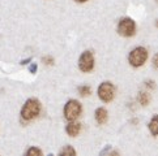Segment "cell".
<instances>
[{"label": "cell", "mask_w": 158, "mask_h": 156, "mask_svg": "<svg viewBox=\"0 0 158 156\" xmlns=\"http://www.w3.org/2000/svg\"><path fill=\"white\" fill-rule=\"evenodd\" d=\"M78 92H80L81 96H86V95H90V91H92V88H90L88 85H82V86H78Z\"/></svg>", "instance_id": "obj_11"}, {"label": "cell", "mask_w": 158, "mask_h": 156, "mask_svg": "<svg viewBox=\"0 0 158 156\" xmlns=\"http://www.w3.org/2000/svg\"><path fill=\"white\" fill-rule=\"evenodd\" d=\"M29 72H30V73H35V72H37V64H35V63H33V64L30 65Z\"/></svg>", "instance_id": "obj_17"}, {"label": "cell", "mask_w": 158, "mask_h": 156, "mask_svg": "<svg viewBox=\"0 0 158 156\" xmlns=\"http://www.w3.org/2000/svg\"><path fill=\"white\" fill-rule=\"evenodd\" d=\"M137 100H139V103L141 105H148L149 102H150V96H149V94L146 92V91H140L139 92V95H137Z\"/></svg>", "instance_id": "obj_10"}, {"label": "cell", "mask_w": 158, "mask_h": 156, "mask_svg": "<svg viewBox=\"0 0 158 156\" xmlns=\"http://www.w3.org/2000/svg\"><path fill=\"white\" fill-rule=\"evenodd\" d=\"M146 60H148V49H146L145 47H136L129 52L128 61L133 68L143 66Z\"/></svg>", "instance_id": "obj_2"}, {"label": "cell", "mask_w": 158, "mask_h": 156, "mask_svg": "<svg viewBox=\"0 0 158 156\" xmlns=\"http://www.w3.org/2000/svg\"><path fill=\"white\" fill-rule=\"evenodd\" d=\"M60 155H61V156H64V155H76V151L73 150L72 146H67V147H64V148L60 151Z\"/></svg>", "instance_id": "obj_12"}, {"label": "cell", "mask_w": 158, "mask_h": 156, "mask_svg": "<svg viewBox=\"0 0 158 156\" xmlns=\"http://www.w3.org/2000/svg\"><path fill=\"white\" fill-rule=\"evenodd\" d=\"M118 33L122 37H126V38L133 37L135 33H136V24H135V21L129 17L122 18L119 21V24H118Z\"/></svg>", "instance_id": "obj_4"}, {"label": "cell", "mask_w": 158, "mask_h": 156, "mask_svg": "<svg viewBox=\"0 0 158 156\" xmlns=\"http://www.w3.org/2000/svg\"><path fill=\"white\" fill-rule=\"evenodd\" d=\"M65 131H67V134H68L69 137H77L78 134H80V131H81V125L78 124V122L71 121V124L67 125Z\"/></svg>", "instance_id": "obj_8"}, {"label": "cell", "mask_w": 158, "mask_h": 156, "mask_svg": "<svg viewBox=\"0 0 158 156\" xmlns=\"http://www.w3.org/2000/svg\"><path fill=\"white\" fill-rule=\"evenodd\" d=\"M81 112H82V105L80 104V102H77V100H75V99L68 100L64 105L63 113H64V117L68 121L77 120V117L81 115Z\"/></svg>", "instance_id": "obj_3"}, {"label": "cell", "mask_w": 158, "mask_h": 156, "mask_svg": "<svg viewBox=\"0 0 158 156\" xmlns=\"http://www.w3.org/2000/svg\"><path fill=\"white\" fill-rule=\"evenodd\" d=\"M78 68L84 73H89L94 68V56L90 51H84L78 59Z\"/></svg>", "instance_id": "obj_6"}, {"label": "cell", "mask_w": 158, "mask_h": 156, "mask_svg": "<svg viewBox=\"0 0 158 156\" xmlns=\"http://www.w3.org/2000/svg\"><path fill=\"white\" fill-rule=\"evenodd\" d=\"M94 117H95V121L98 122L99 125H103L107 122V120H109V113H107L106 108H97L94 112Z\"/></svg>", "instance_id": "obj_7"}, {"label": "cell", "mask_w": 158, "mask_h": 156, "mask_svg": "<svg viewBox=\"0 0 158 156\" xmlns=\"http://www.w3.org/2000/svg\"><path fill=\"white\" fill-rule=\"evenodd\" d=\"M149 130L152 133V135L157 137L158 135V115L153 116V119L149 122Z\"/></svg>", "instance_id": "obj_9"}, {"label": "cell", "mask_w": 158, "mask_h": 156, "mask_svg": "<svg viewBox=\"0 0 158 156\" xmlns=\"http://www.w3.org/2000/svg\"><path fill=\"white\" fill-rule=\"evenodd\" d=\"M145 86L153 90V88L156 87V85H154V81H146V82H145Z\"/></svg>", "instance_id": "obj_16"}, {"label": "cell", "mask_w": 158, "mask_h": 156, "mask_svg": "<svg viewBox=\"0 0 158 156\" xmlns=\"http://www.w3.org/2000/svg\"><path fill=\"white\" fill-rule=\"evenodd\" d=\"M75 2H77V3H85V2H88V0H75Z\"/></svg>", "instance_id": "obj_18"}, {"label": "cell", "mask_w": 158, "mask_h": 156, "mask_svg": "<svg viewBox=\"0 0 158 156\" xmlns=\"http://www.w3.org/2000/svg\"><path fill=\"white\" fill-rule=\"evenodd\" d=\"M39 113H41V102L35 98H30L25 102L21 109V119L25 121H31L38 117Z\"/></svg>", "instance_id": "obj_1"}, {"label": "cell", "mask_w": 158, "mask_h": 156, "mask_svg": "<svg viewBox=\"0 0 158 156\" xmlns=\"http://www.w3.org/2000/svg\"><path fill=\"white\" fill-rule=\"evenodd\" d=\"M153 66H154V69L158 70V53H156L153 57Z\"/></svg>", "instance_id": "obj_15"}, {"label": "cell", "mask_w": 158, "mask_h": 156, "mask_svg": "<svg viewBox=\"0 0 158 156\" xmlns=\"http://www.w3.org/2000/svg\"><path fill=\"white\" fill-rule=\"evenodd\" d=\"M156 2H157V3H158V0H156Z\"/></svg>", "instance_id": "obj_19"}, {"label": "cell", "mask_w": 158, "mask_h": 156, "mask_svg": "<svg viewBox=\"0 0 158 156\" xmlns=\"http://www.w3.org/2000/svg\"><path fill=\"white\" fill-rule=\"evenodd\" d=\"M98 96L105 103H110L115 96V86L111 82H102L98 87Z\"/></svg>", "instance_id": "obj_5"}, {"label": "cell", "mask_w": 158, "mask_h": 156, "mask_svg": "<svg viewBox=\"0 0 158 156\" xmlns=\"http://www.w3.org/2000/svg\"><path fill=\"white\" fill-rule=\"evenodd\" d=\"M26 155H37V156H41L42 155V151L39 148H37V147H30L29 150L26 151Z\"/></svg>", "instance_id": "obj_13"}, {"label": "cell", "mask_w": 158, "mask_h": 156, "mask_svg": "<svg viewBox=\"0 0 158 156\" xmlns=\"http://www.w3.org/2000/svg\"><path fill=\"white\" fill-rule=\"evenodd\" d=\"M42 61H43V63L46 64V65H52V64H54V59H52L51 56H44V57L42 59Z\"/></svg>", "instance_id": "obj_14"}]
</instances>
